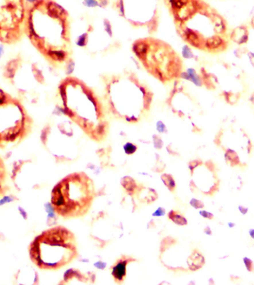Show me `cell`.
<instances>
[{
  "mask_svg": "<svg viewBox=\"0 0 254 285\" xmlns=\"http://www.w3.org/2000/svg\"><path fill=\"white\" fill-rule=\"evenodd\" d=\"M134 258L129 255H122L117 259L111 267V272L115 282L121 284L124 282L126 276V266L134 261Z\"/></svg>",
  "mask_w": 254,
  "mask_h": 285,
  "instance_id": "11",
  "label": "cell"
},
{
  "mask_svg": "<svg viewBox=\"0 0 254 285\" xmlns=\"http://www.w3.org/2000/svg\"><path fill=\"white\" fill-rule=\"evenodd\" d=\"M25 36L52 66L62 68L71 60L72 31L69 13L52 0H37L28 7Z\"/></svg>",
  "mask_w": 254,
  "mask_h": 285,
  "instance_id": "1",
  "label": "cell"
},
{
  "mask_svg": "<svg viewBox=\"0 0 254 285\" xmlns=\"http://www.w3.org/2000/svg\"><path fill=\"white\" fill-rule=\"evenodd\" d=\"M175 31L184 42L202 51H218L223 44L216 26L222 19L199 0H168Z\"/></svg>",
  "mask_w": 254,
  "mask_h": 285,
  "instance_id": "4",
  "label": "cell"
},
{
  "mask_svg": "<svg viewBox=\"0 0 254 285\" xmlns=\"http://www.w3.org/2000/svg\"><path fill=\"white\" fill-rule=\"evenodd\" d=\"M253 232V233H252V230H251V232H250V234H251V235L252 236V238H254V230Z\"/></svg>",
  "mask_w": 254,
  "mask_h": 285,
  "instance_id": "14",
  "label": "cell"
},
{
  "mask_svg": "<svg viewBox=\"0 0 254 285\" xmlns=\"http://www.w3.org/2000/svg\"><path fill=\"white\" fill-rule=\"evenodd\" d=\"M132 51L148 74L163 84L175 82L184 72L180 54L170 44L154 36L135 40Z\"/></svg>",
  "mask_w": 254,
  "mask_h": 285,
  "instance_id": "6",
  "label": "cell"
},
{
  "mask_svg": "<svg viewBox=\"0 0 254 285\" xmlns=\"http://www.w3.org/2000/svg\"><path fill=\"white\" fill-rule=\"evenodd\" d=\"M33 123L22 102L0 89V149L20 144L31 134Z\"/></svg>",
  "mask_w": 254,
  "mask_h": 285,
  "instance_id": "8",
  "label": "cell"
},
{
  "mask_svg": "<svg viewBox=\"0 0 254 285\" xmlns=\"http://www.w3.org/2000/svg\"><path fill=\"white\" fill-rule=\"evenodd\" d=\"M29 258L43 270H57L69 265L77 257V240L72 232L63 226L43 231L28 247Z\"/></svg>",
  "mask_w": 254,
  "mask_h": 285,
  "instance_id": "5",
  "label": "cell"
},
{
  "mask_svg": "<svg viewBox=\"0 0 254 285\" xmlns=\"http://www.w3.org/2000/svg\"><path fill=\"white\" fill-rule=\"evenodd\" d=\"M244 261H245V265H246V267H247V270H250L251 271V268H252V262H251V261L250 259H249V261H248V263L247 262V261L245 259H244Z\"/></svg>",
  "mask_w": 254,
  "mask_h": 285,
  "instance_id": "13",
  "label": "cell"
},
{
  "mask_svg": "<svg viewBox=\"0 0 254 285\" xmlns=\"http://www.w3.org/2000/svg\"><path fill=\"white\" fill-rule=\"evenodd\" d=\"M94 198L95 188L92 178L83 171L74 172L54 186L51 193V204L58 216L70 220L88 214Z\"/></svg>",
  "mask_w": 254,
  "mask_h": 285,
  "instance_id": "7",
  "label": "cell"
},
{
  "mask_svg": "<svg viewBox=\"0 0 254 285\" xmlns=\"http://www.w3.org/2000/svg\"><path fill=\"white\" fill-rule=\"evenodd\" d=\"M58 92L64 114L91 140H104L109 132V120L103 97L74 76L62 79Z\"/></svg>",
  "mask_w": 254,
  "mask_h": 285,
  "instance_id": "2",
  "label": "cell"
},
{
  "mask_svg": "<svg viewBox=\"0 0 254 285\" xmlns=\"http://www.w3.org/2000/svg\"><path fill=\"white\" fill-rule=\"evenodd\" d=\"M28 7L25 0H0V42L13 45L25 36Z\"/></svg>",
  "mask_w": 254,
  "mask_h": 285,
  "instance_id": "9",
  "label": "cell"
},
{
  "mask_svg": "<svg viewBox=\"0 0 254 285\" xmlns=\"http://www.w3.org/2000/svg\"><path fill=\"white\" fill-rule=\"evenodd\" d=\"M5 71L6 77L19 91L27 96L31 95L32 91L43 82V77L37 66L17 58L8 63Z\"/></svg>",
  "mask_w": 254,
  "mask_h": 285,
  "instance_id": "10",
  "label": "cell"
},
{
  "mask_svg": "<svg viewBox=\"0 0 254 285\" xmlns=\"http://www.w3.org/2000/svg\"><path fill=\"white\" fill-rule=\"evenodd\" d=\"M7 173L3 160L0 157V199L2 198L8 191Z\"/></svg>",
  "mask_w": 254,
  "mask_h": 285,
  "instance_id": "12",
  "label": "cell"
},
{
  "mask_svg": "<svg viewBox=\"0 0 254 285\" xmlns=\"http://www.w3.org/2000/svg\"><path fill=\"white\" fill-rule=\"evenodd\" d=\"M102 97L108 115L126 123H137L149 114L154 94L137 74L124 71L104 79Z\"/></svg>",
  "mask_w": 254,
  "mask_h": 285,
  "instance_id": "3",
  "label": "cell"
}]
</instances>
